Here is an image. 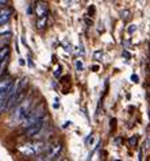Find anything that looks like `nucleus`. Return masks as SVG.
I'll return each instance as SVG.
<instances>
[{
  "mask_svg": "<svg viewBox=\"0 0 150 161\" xmlns=\"http://www.w3.org/2000/svg\"><path fill=\"white\" fill-rule=\"evenodd\" d=\"M46 115V111H45V106H43V103H41L38 107H35V108H30L29 113L26 114V117L20 120L22 122V127L26 129L29 126H31L34 122H37L38 119H41L42 117H45Z\"/></svg>",
  "mask_w": 150,
  "mask_h": 161,
  "instance_id": "1",
  "label": "nucleus"
},
{
  "mask_svg": "<svg viewBox=\"0 0 150 161\" xmlns=\"http://www.w3.org/2000/svg\"><path fill=\"white\" fill-rule=\"evenodd\" d=\"M33 107V97H27V99H24L22 100L19 104H16L15 106V110H14V113H12L11 115V119L12 120H22L24 117H26V114L29 113V110Z\"/></svg>",
  "mask_w": 150,
  "mask_h": 161,
  "instance_id": "2",
  "label": "nucleus"
},
{
  "mask_svg": "<svg viewBox=\"0 0 150 161\" xmlns=\"http://www.w3.org/2000/svg\"><path fill=\"white\" fill-rule=\"evenodd\" d=\"M47 122V117L45 115V117H42L41 119H38L37 122H34L31 126L26 127V131H24V136L26 137H35L37 134L41 133V130L43 127H45V125Z\"/></svg>",
  "mask_w": 150,
  "mask_h": 161,
  "instance_id": "3",
  "label": "nucleus"
},
{
  "mask_svg": "<svg viewBox=\"0 0 150 161\" xmlns=\"http://www.w3.org/2000/svg\"><path fill=\"white\" fill-rule=\"evenodd\" d=\"M61 150H62V144H61V142H54V144L47 146V149L45 150L46 154L43 156V158L45 160H56L58 157V154L61 153Z\"/></svg>",
  "mask_w": 150,
  "mask_h": 161,
  "instance_id": "4",
  "label": "nucleus"
},
{
  "mask_svg": "<svg viewBox=\"0 0 150 161\" xmlns=\"http://www.w3.org/2000/svg\"><path fill=\"white\" fill-rule=\"evenodd\" d=\"M47 12H49V7L45 2H38L37 6H35V15L37 18H42V16H46Z\"/></svg>",
  "mask_w": 150,
  "mask_h": 161,
  "instance_id": "5",
  "label": "nucleus"
},
{
  "mask_svg": "<svg viewBox=\"0 0 150 161\" xmlns=\"http://www.w3.org/2000/svg\"><path fill=\"white\" fill-rule=\"evenodd\" d=\"M18 150H19L20 153L24 156V157H33V156H35V152H34L33 144L20 145V146H18Z\"/></svg>",
  "mask_w": 150,
  "mask_h": 161,
  "instance_id": "6",
  "label": "nucleus"
},
{
  "mask_svg": "<svg viewBox=\"0 0 150 161\" xmlns=\"http://www.w3.org/2000/svg\"><path fill=\"white\" fill-rule=\"evenodd\" d=\"M12 12H14V11H12V8H8V7L0 8V25L7 23V20L11 18Z\"/></svg>",
  "mask_w": 150,
  "mask_h": 161,
  "instance_id": "7",
  "label": "nucleus"
},
{
  "mask_svg": "<svg viewBox=\"0 0 150 161\" xmlns=\"http://www.w3.org/2000/svg\"><path fill=\"white\" fill-rule=\"evenodd\" d=\"M47 145L46 142H42V141H39V142H35V144H33V147H34V152H35V154H41L43 153L46 149H47Z\"/></svg>",
  "mask_w": 150,
  "mask_h": 161,
  "instance_id": "8",
  "label": "nucleus"
},
{
  "mask_svg": "<svg viewBox=\"0 0 150 161\" xmlns=\"http://www.w3.org/2000/svg\"><path fill=\"white\" fill-rule=\"evenodd\" d=\"M11 81H12V80L8 77V76H2V77H0V91L4 89V88H7L8 86H10Z\"/></svg>",
  "mask_w": 150,
  "mask_h": 161,
  "instance_id": "9",
  "label": "nucleus"
},
{
  "mask_svg": "<svg viewBox=\"0 0 150 161\" xmlns=\"http://www.w3.org/2000/svg\"><path fill=\"white\" fill-rule=\"evenodd\" d=\"M46 25H47V15L46 16H42V18H38V20H37V27L39 30H43L46 27Z\"/></svg>",
  "mask_w": 150,
  "mask_h": 161,
  "instance_id": "10",
  "label": "nucleus"
},
{
  "mask_svg": "<svg viewBox=\"0 0 150 161\" xmlns=\"http://www.w3.org/2000/svg\"><path fill=\"white\" fill-rule=\"evenodd\" d=\"M8 60H10V57H8V54H7L2 61H0V76L3 75L4 69H6V66H7V64H8Z\"/></svg>",
  "mask_w": 150,
  "mask_h": 161,
  "instance_id": "11",
  "label": "nucleus"
},
{
  "mask_svg": "<svg viewBox=\"0 0 150 161\" xmlns=\"http://www.w3.org/2000/svg\"><path fill=\"white\" fill-rule=\"evenodd\" d=\"M27 77H22L19 81H18V89L19 91H22V89H26V87H27Z\"/></svg>",
  "mask_w": 150,
  "mask_h": 161,
  "instance_id": "12",
  "label": "nucleus"
},
{
  "mask_svg": "<svg viewBox=\"0 0 150 161\" xmlns=\"http://www.w3.org/2000/svg\"><path fill=\"white\" fill-rule=\"evenodd\" d=\"M8 53H10V47H8V46L0 49V61H2V60L4 58V57H6V56L8 54Z\"/></svg>",
  "mask_w": 150,
  "mask_h": 161,
  "instance_id": "13",
  "label": "nucleus"
},
{
  "mask_svg": "<svg viewBox=\"0 0 150 161\" xmlns=\"http://www.w3.org/2000/svg\"><path fill=\"white\" fill-rule=\"evenodd\" d=\"M137 144H138V137L137 136H133V137H130L129 138V145L130 146H137Z\"/></svg>",
  "mask_w": 150,
  "mask_h": 161,
  "instance_id": "14",
  "label": "nucleus"
},
{
  "mask_svg": "<svg viewBox=\"0 0 150 161\" xmlns=\"http://www.w3.org/2000/svg\"><path fill=\"white\" fill-rule=\"evenodd\" d=\"M130 15H131V12H130L129 10H125V11H123L122 14H121V16H122V19H123V20H127V19L130 18Z\"/></svg>",
  "mask_w": 150,
  "mask_h": 161,
  "instance_id": "15",
  "label": "nucleus"
},
{
  "mask_svg": "<svg viewBox=\"0 0 150 161\" xmlns=\"http://www.w3.org/2000/svg\"><path fill=\"white\" fill-rule=\"evenodd\" d=\"M6 104H7L6 99H0V114H2L3 111H6Z\"/></svg>",
  "mask_w": 150,
  "mask_h": 161,
  "instance_id": "16",
  "label": "nucleus"
},
{
  "mask_svg": "<svg viewBox=\"0 0 150 161\" xmlns=\"http://www.w3.org/2000/svg\"><path fill=\"white\" fill-rule=\"evenodd\" d=\"M76 69L78 70V72H81V70L84 69V64H83V61H80V60H77V61H76Z\"/></svg>",
  "mask_w": 150,
  "mask_h": 161,
  "instance_id": "17",
  "label": "nucleus"
},
{
  "mask_svg": "<svg viewBox=\"0 0 150 161\" xmlns=\"http://www.w3.org/2000/svg\"><path fill=\"white\" fill-rule=\"evenodd\" d=\"M61 70H62V69H61V66H57V68L54 69V77L56 79H58L61 76Z\"/></svg>",
  "mask_w": 150,
  "mask_h": 161,
  "instance_id": "18",
  "label": "nucleus"
},
{
  "mask_svg": "<svg viewBox=\"0 0 150 161\" xmlns=\"http://www.w3.org/2000/svg\"><path fill=\"white\" fill-rule=\"evenodd\" d=\"M101 56H103V52H101V50H98V52H95V56H94V57H95V60H99Z\"/></svg>",
  "mask_w": 150,
  "mask_h": 161,
  "instance_id": "19",
  "label": "nucleus"
},
{
  "mask_svg": "<svg viewBox=\"0 0 150 161\" xmlns=\"http://www.w3.org/2000/svg\"><path fill=\"white\" fill-rule=\"evenodd\" d=\"M135 30H137V26L135 25H131V26H129V30H127V31H129L130 34H133Z\"/></svg>",
  "mask_w": 150,
  "mask_h": 161,
  "instance_id": "20",
  "label": "nucleus"
},
{
  "mask_svg": "<svg viewBox=\"0 0 150 161\" xmlns=\"http://www.w3.org/2000/svg\"><path fill=\"white\" fill-rule=\"evenodd\" d=\"M8 2H10V0H0V8L6 7L7 4H8Z\"/></svg>",
  "mask_w": 150,
  "mask_h": 161,
  "instance_id": "21",
  "label": "nucleus"
},
{
  "mask_svg": "<svg viewBox=\"0 0 150 161\" xmlns=\"http://www.w3.org/2000/svg\"><path fill=\"white\" fill-rule=\"evenodd\" d=\"M131 80H133L134 83H138V76H137V75H133V76H131Z\"/></svg>",
  "mask_w": 150,
  "mask_h": 161,
  "instance_id": "22",
  "label": "nucleus"
},
{
  "mask_svg": "<svg viewBox=\"0 0 150 161\" xmlns=\"http://www.w3.org/2000/svg\"><path fill=\"white\" fill-rule=\"evenodd\" d=\"M123 56H125L126 58H130V57H131V56H130V53H129V52H126V50H123Z\"/></svg>",
  "mask_w": 150,
  "mask_h": 161,
  "instance_id": "23",
  "label": "nucleus"
},
{
  "mask_svg": "<svg viewBox=\"0 0 150 161\" xmlns=\"http://www.w3.org/2000/svg\"><path fill=\"white\" fill-rule=\"evenodd\" d=\"M10 30V27H8V26H4V29H0V34L3 33V31H8Z\"/></svg>",
  "mask_w": 150,
  "mask_h": 161,
  "instance_id": "24",
  "label": "nucleus"
},
{
  "mask_svg": "<svg viewBox=\"0 0 150 161\" xmlns=\"http://www.w3.org/2000/svg\"><path fill=\"white\" fill-rule=\"evenodd\" d=\"M27 14H29V15H31V14H33V10H31V7H29V10H27Z\"/></svg>",
  "mask_w": 150,
  "mask_h": 161,
  "instance_id": "25",
  "label": "nucleus"
},
{
  "mask_svg": "<svg viewBox=\"0 0 150 161\" xmlns=\"http://www.w3.org/2000/svg\"><path fill=\"white\" fill-rule=\"evenodd\" d=\"M89 12H92V14H94V12H95V8H94V7H89Z\"/></svg>",
  "mask_w": 150,
  "mask_h": 161,
  "instance_id": "26",
  "label": "nucleus"
},
{
  "mask_svg": "<svg viewBox=\"0 0 150 161\" xmlns=\"http://www.w3.org/2000/svg\"><path fill=\"white\" fill-rule=\"evenodd\" d=\"M41 2H45V0H41Z\"/></svg>",
  "mask_w": 150,
  "mask_h": 161,
  "instance_id": "27",
  "label": "nucleus"
}]
</instances>
